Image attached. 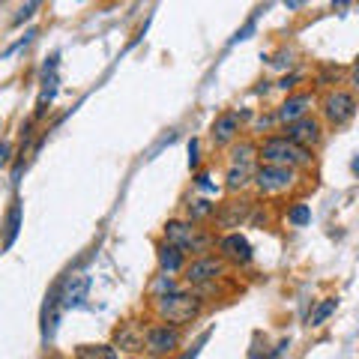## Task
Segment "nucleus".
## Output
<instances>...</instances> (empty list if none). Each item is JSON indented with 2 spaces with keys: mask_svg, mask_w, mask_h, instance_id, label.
I'll use <instances>...</instances> for the list:
<instances>
[{
  "mask_svg": "<svg viewBox=\"0 0 359 359\" xmlns=\"http://www.w3.org/2000/svg\"><path fill=\"white\" fill-rule=\"evenodd\" d=\"M195 186H198V189H204V192H212V183H210V174H204V171H201V174L195 177Z\"/></svg>",
  "mask_w": 359,
  "mask_h": 359,
  "instance_id": "c85d7f7f",
  "label": "nucleus"
},
{
  "mask_svg": "<svg viewBox=\"0 0 359 359\" xmlns=\"http://www.w3.org/2000/svg\"><path fill=\"white\" fill-rule=\"evenodd\" d=\"M351 168H353V174H359V159H353V165H351Z\"/></svg>",
  "mask_w": 359,
  "mask_h": 359,
  "instance_id": "2f4dec72",
  "label": "nucleus"
},
{
  "mask_svg": "<svg viewBox=\"0 0 359 359\" xmlns=\"http://www.w3.org/2000/svg\"><path fill=\"white\" fill-rule=\"evenodd\" d=\"M252 174H255V171H245V168H233V165H228V174H224V189H228L231 195L243 192V189H249Z\"/></svg>",
  "mask_w": 359,
  "mask_h": 359,
  "instance_id": "a211bd4d",
  "label": "nucleus"
},
{
  "mask_svg": "<svg viewBox=\"0 0 359 359\" xmlns=\"http://www.w3.org/2000/svg\"><path fill=\"white\" fill-rule=\"evenodd\" d=\"M335 306H339V302H335V299H323L320 306H318V309H314V311L309 314V327H320V323L327 320L330 314L335 311Z\"/></svg>",
  "mask_w": 359,
  "mask_h": 359,
  "instance_id": "412c9836",
  "label": "nucleus"
},
{
  "mask_svg": "<svg viewBox=\"0 0 359 359\" xmlns=\"http://www.w3.org/2000/svg\"><path fill=\"white\" fill-rule=\"evenodd\" d=\"M21 222H25V201L21 198H15L13 204H9V210H6V219H4V252H9L15 245V240H18V233H21Z\"/></svg>",
  "mask_w": 359,
  "mask_h": 359,
  "instance_id": "4468645a",
  "label": "nucleus"
},
{
  "mask_svg": "<svg viewBox=\"0 0 359 359\" xmlns=\"http://www.w3.org/2000/svg\"><path fill=\"white\" fill-rule=\"evenodd\" d=\"M216 249H219V257L224 264H233V266H245V264H252V243L243 237L240 231H231V233H224V237H219L216 243Z\"/></svg>",
  "mask_w": 359,
  "mask_h": 359,
  "instance_id": "1a4fd4ad",
  "label": "nucleus"
},
{
  "mask_svg": "<svg viewBox=\"0 0 359 359\" xmlns=\"http://www.w3.org/2000/svg\"><path fill=\"white\" fill-rule=\"evenodd\" d=\"M114 347L117 351H129V353H141L144 351V327L141 323H120V330L114 332Z\"/></svg>",
  "mask_w": 359,
  "mask_h": 359,
  "instance_id": "2eb2a0df",
  "label": "nucleus"
},
{
  "mask_svg": "<svg viewBox=\"0 0 359 359\" xmlns=\"http://www.w3.org/2000/svg\"><path fill=\"white\" fill-rule=\"evenodd\" d=\"M198 233L201 228L192 222H186V219H171V222H165V228H162V237L168 245H177L183 255H192V245L198 240Z\"/></svg>",
  "mask_w": 359,
  "mask_h": 359,
  "instance_id": "9d476101",
  "label": "nucleus"
},
{
  "mask_svg": "<svg viewBox=\"0 0 359 359\" xmlns=\"http://www.w3.org/2000/svg\"><path fill=\"white\" fill-rule=\"evenodd\" d=\"M252 210H255V201H249V198H231V201H224V204L216 207V212H212V222H216V228L231 233L233 228H240L243 222L252 219Z\"/></svg>",
  "mask_w": 359,
  "mask_h": 359,
  "instance_id": "0eeeda50",
  "label": "nucleus"
},
{
  "mask_svg": "<svg viewBox=\"0 0 359 359\" xmlns=\"http://www.w3.org/2000/svg\"><path fill=\"white\" fill-rule=\"evenodd\" d=\"M320 111L330 126H344V123H351L356 114V96L351 90H330L320 102Z\"/></svg>",
  "mask_w": 359,
  "mask_h": 359,
  "instance_id": "423d86ee",
  "label": "nucleus"
},
{
  "mask_svg": "<svg viewBox=\"0 0 359 359\" xmlns=\"http://www.w3.org/2000/svg\"><path fill=\"white\" fill-rule=\"evenodd\" d=\"M252 33H255V18H249V21H245V25H243V30H237V36H233L231 42H243V39H249Z\"/></svg>",
  "mask_w": 359,
  "mask_h": 359,
  "instance_id": "bb28decb",
  "label": "nucleus"
},
{
  "mask_svg": "<svg viewBox=\"0 0 359 359\" xmlns=\"http://www.w3.org/2000/svg\"><path fill=\"white\" fill-rule=\"evenodd\" d=\"M9 159H13V147H9L6 141H0V168H6Z\"/></svg>",
  "mask_w": 359,
  "mask_h": 359,
  "instance_id": "cd10ccee",
  "label": "nucleus"
},
{
  "mask_svg": "<svg viewBox=\"0 0 359 359\" xmlns=\"http://www.w3.org/2000/svg\"><path fill=\"white\" fill-rule=\"evenodd\" d=\"M285 138L290 141V144H297V147H302V150H314L320 144V138H323V126H320V120L318 117H302V120H297V123H290V126H285Z\"/></svg>",
  "mask_w": 359,
  "mask_h": 359,
  "instance_id": "6e6552de",
  "label": "nucleus"
},
{
  "mask_svg": "<svg viewBox=\"0 0 359 359\" xmlns=\"http://www.w3.org/2000/svg\"><path fill=\"white\" fill-rule=\"evenodd\" d=\"M198 165H201V156H198V141L192 138V141H189V168H192V171H198Z\"/></svg>",
  "mask_w": 359,
  "mask_h": 359,
  "instance_id": "a878e982",
  "label": "nucleus"
},
{
  "mask_svg": "<svg viewBox=\"0 0 359 359\" xmlns=\"http://www.w3.org/2000/svg\"><path fill=\"white\" fill-rule=\"evenodd\" d=\"M171 290H177V282H174L171 276H165V273H162V276L153 282L150 294H153V299H159V297H165V294H171Z\"/></svg>",
  "mask_w": 359,
  "mask_h": 359,
  "instance_id": "5701e85b",
  "label": "nucleus"
},
{
  "mask_svg": "<svg viewBox=\"0 0 359 359\" xmlns=\"http://www.w3.org/2000/svg\"><path fill=\"white\" fill-rule=\"evenodd\" d=\"M156 306V314L162 318V323H171V327H180L183 330L186 323H192L201 311H204V297L198 294L192 287H177L171 294H165L159 299H153Z\"/></svg>",
  "mask_w": 359,
  "mask_h": 359,
  "instance_id": "f257e3e1",
  "label": "nucleus"
},
{
  "mask_svg": "<svg viewBox=\"0 0 359 359\" xmlns=\"http://www.w3.org/2000/svg\"><path fill=\"white\" fill-rule=\"evenodd\" d=\"M257 159L261 165H276V168H309L314 156L309 150L297 147V144H290L285 135H269V138L261 141V147H257Z\"/></svg>",
  "mask_w": 359,
  "mask_h": 359,
  "instance_id": "f03ea898",
  "label": "nucleus"
},
{
  "mask_svg": "<svg viewBox=\"0 0 359 359\" xmlns=\"http://www.w3.org/2000/svg\"><path fill=\"white\" fill-rule=\"evenodd\" d=\"M287 222L294 224V228H302V224L311 222V207L309 204H294L287 210Z\"/></svg>",
  "mask_w": 359,
  "mask_h": 359,
  "instance_id": "4be33fe9",
  "label": "nucleus"
},
{
  "mask_svg": "<svg viewBox=\"0 0 359 359\" xmlns=\"http://www.w3.org/2000/svg\"><path fill=\"white\" fill-rule=\"evenodd\" d=\"M87 290H90V276H66L60 278V309L69 311V309H78L84 306L87 299Z\"/></svg>",
  "mask_w": 359,
  "mask_h": 359,
  "instance_id": "f8f14e48",
  "label": "nucleus"
},
{
  "mask_svg": "<svg viewBox=\"0 0 359 359\" xmlns=\"http://www.w3.org/2000/svg\"><path fill=\"white\" fill-rule=\"evenodd\" d=\"M311 105H314V93H290L282 105H278V111H276V120L278 123H285V126H290V123H297V120H302V117H309V111H311Z\"/></svg>",
  "mask_w": 359,
  "mask_h": 359,
  "instance_id": "ddd939ff",
  "label": "nucleus"
},
{
  "mask_svg": "<svg viewBox=\"0 0 359 359\" xmlns=\"http://www.w3.org/2000/svg\"><path fill=\"white\" fill-rule=\"evenodd\" d=\"M299 81H302V75H297V72H294V75H285L282 81H278V90H285V93H290V90H294Z\"/></svg>",
  "mask_w": 359,
  "mask_h": 359,
  "instance_id": "393cba45",
  "label": "nucleus"
},
{
  "mask_svg": "<svg viewBox=\"0 0 359 359\" xmlns=\"http://www.w3.org/2000/svg\"><path fill=\"white\" fill-rule=\"evenodd\" d=\"M351 81H353V87H359V57H356V63L351 66Z\"/></svg>",
  "mask_w": 359,
  "mask_h": 359,
  "instance_id": "c756f323",
  "label": "nucleus"
},
{
  "mask_svg": "<svg viewBox=\"0 0 359 359\" xmlns=\"http://www.w3.org/2000/svg\"><path fill=\"white\" fill-rule=\"evenodd\" d=\"M224 273H228V264H224L219 255H201V257H192V264H186L183 278L189 287L204 290L210 285H216Z\"/></svg>",
  "mask_w": 359,
  "mask_h": 359,
  "instance_id": "7ed1b4c3",
  "label": "nucleus"
},
{
  "mask_svg": "<svg viewBox=\"0 0 359 359\" xmlns=\"http://www.w3.org/2000/svg\"><path fill=\"white\" fill-rule=\"evenodd\" d=\"M252 183L257 186L261 195H285L287 189H294L297 171L294 168H276V165H257L252 174Z\"/></svg>",
  "mask_w": 359,
  "mask_h": 359,
  "instance_id": "20e7f679",
  "label": "nucleus"
},
{
  "mask_svg": "<svg viewBox=\"0 0 359 359\" xmlns=\"http://www.w3.org/2000/svg\"><path fill=\"white\" fill-rule=\"evenodd\" d=\"M156 261H159V269L165 276H174V273H183L186 269V255L177 249V245H168L165 240L156 245Z\"/></svg>",
  "mask_w": 359,
  "mask_h": 359,
  "instance_id": "dca6fc26",
  "label": "nucleus"
},
{
  "mask_svg": "<svg viewBox=\"0 0 359 359\" xmlns=\"http://www.w3.org/2000/svg\"><path fill=\"white\" fill-rule=\"evenodd\" d=\"M180 341H183V330L171 323H153L144 330V351L150 356H171L177 353Z\"/></svg>",
  "mask_w": 359,
  "mask_h": 359,
  "instance_id": "39448f33",
  "label": "nucleus"
},
{
  "mask_svg": "<svg viewBox=\"0 0 359 359\" xmlns=\"http://www.w3.org/2000/svg\"><path fill=\"white\" fill-rule=\"evenodd\" d=\"M36 9H39V4H36V0H33V4H25V6L18 9V15H15V21H13V25H25L27 18H33V15H36Z\"/></svg>",
  "mask_w": 359,
  "mask_h": 359,
  "instance_id": "b1692460",
  "label": "nucleus"
},
{
  "mask_svg": "<svg viewBox=\"0 0 359 359\" xmlns=\"http://www.w3.org/2000/svg\"><path fill=\"white\" fill-rule=\"evenodd\" d=\"M198 351H201V347H192V351H186V353L180 356V359H195V356H198Z\"/></svg>",
  "mask_w": 359,
  "mask_h": 359,
  "instance_id": "7c9ffc66",
  "label": "nucleus"
},
{
  "mask_svg": "<svg viewBox=\"0 0 359 359\" xmlns=\"http://www.w3.org/2000/svg\"><path fill=\"white\" fill-rule=\"evenodd\" d=\"M212 212H216V204H210L207 198H201V201H192L189 204V219L186 222H204V219H212Z\"/></svg>",
  "mask_w": 359,
  "mask_h": 359,
  "instance_id": "aec40b11",
  "label": "nucleus"
},
{
  "mask_svg": "<svg viewBox=\"0 0 359 359\" xmlns=\"http://www.w3.org/2000/svg\"><path fill=\"white\" fill-rule=\"evenodd\" d=\"M240 132H243L240 111H222V114L212 120V126H210V138H212L216 147H228V144H233L240 138Z\"/></svg>",
  "mask_w": 359,
  "mask_h": 359,
  "instance_id": "9b49d317",
  "label": "nucleus"
},
{
  "mask_svg": "<svg viewBox=\"0 0 359 359\" xmlns=\"http://www.w3.org/2000/svg\"><path fill=\"white\" fill-rule=\"evenodd\" d=\"M257 159V147L252 141H240L231 147V165L233 168H245V171H252V165Z\"/></svg>",
  "mask_w": 359,
  "mask_h": 359,
  "instance_id": "f3484780",
  "label": "nucleus"
},
{
  "mask_svg": "<svg viewBox=\"0 0 359 359\" xmlns=\"http://www.w3.org/2000/svg\"><path fill=\"white\" fill-rule=\"evenodd\" d=\"M75 359H120V351L114 344H81Z\"/></svg>",
  "mask_w": 359,
  "mask_h": 359,
  "instance_id": "6ab92c4d",
  "label": "nucleus"
}]
</instances>
